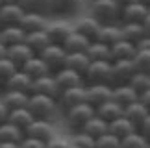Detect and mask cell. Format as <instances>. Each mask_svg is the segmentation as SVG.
Instances as JSON below:
<instances>
[{
	"label": "cell",
	"mask_w": 150,
	"mask_h": 148,
	"mask_svg": "<svg viewBox=\"0 0 150 148\" xmlns=\"http://www.w3.org/2000/svg\"><path fill=\"white\" fill-rule=\"evenodd\" d=\"M82 6V0H54V15H72Z\"/></svg>",
	"instance_id": "obj_36"
},
{
	"label": "cell",
	"mask_w": 150,
	"mask_h": 148,
	"mask_svg": "<svg viewBox=\"0 0 150 148\" xmlns=\"http://www.w3.org/2000/svg\"><path fill=\"white\" fill-rule=\"evenodd\" d=\"M148 11H150V6H148Z\"/></svg>",
	"instance_id": "obj_59"
},
{
	"label": "cell",
	"mask_w": 150,
	"mask_h": 148,
	"mask_svg": "<svg viewBox=\"0 0 150 148\" xmlns=\"http://www.w3.org/2000/svg\"><path fill=\"white\" fill-rule=\"evenodd\" d=\"M72 30H74V28L71 24H67V22L54 20V22H48L47 35H48L52 44H63V43H65V39L72 33Z\"/></svg>",
	"instance_id": "obj_13"
},
{
	"label": "cell",
	"mask_w": 150,
	"mask_h": 148,
	"mask_svg": "<svg viewBox=\"0 0 150 148\" xmlns=\"http://www.w3.org/2000/svg\"><path fill=\"white\" fill-rule=\"evenodd\" d=\"M137 132H139L143 137H145L146 141H148V144H150V113L146 115V118L141 122V126L137 128Z\"/></svg>",
	"instance_id": "obj_46"
},
{
	"label": "cell",
	"mask_w": 150,
	"mask_h": 148,
	"mask_svg": "<svg viewBox=\"0 0 150 148\" xmlns=\"http://www.w3.org/2000/svg\"><path fill=\"white\" fill-rule=\"evenodd\" d=\"M111 74H113V85L128 83L132 80V76L135 74L134 59H115V61H111Z\"/></svg>",
	"instance_id": "obj_8"
},
{
	"label": "cell",
	"mask_w": 150,
	"mask_h": 148,
	"mask_svg": "<svg viewBox=\"0 0 150 148\" xmlns=\"http://www.w3.org/2000/svg\"><path fill=\"white\" fill-rule=\"evenodd\" d=\"M120 6L117 0H91L89 15H93L100 24L106 22H120Z\"/></svg>",
	"instance_id": "obj_2"
},
{
	"label": "cell",
	"mask_w": 150,
	"mask_h": 148,
	"mask_svg": "<svg viewBox=\"0 0 150 148\" xmlns=\"http://www.w3.org/2000/svg\"><path fill=\"white\" fill-rule=\"evenodd\" d=\"M19 26H21L26 33L47 30V26H48V17H47V15H41V13H35V11L26 9L24 15H22V19H21V22H19Z\"/></svg>",
	"instance_id": "obj_10"
},
{
	"label": "cell",
	"mask_w": 150,
	"mask_h": 148,
	"mask_svg": "<svg viewBox=\"0 0 150 148\" xmlns=\"http://www.w3.org/2000/svg\"><path fill=\"white\" fill-rule=\"evenodd\" d=\"M135 47H137V50H150V35H145Z\"/></svg>",
	"instance_id": "obj_48"
},
{
	"label": "cell",
	"mask_w": 150,
	"mask_h": 148,
	"mask_svg": "<svg viewBox=\"0 0 150 148\" xmlns=\"http://www.w3.org/2000/svg\"><path fill=\"white\" fill-rule=\"evenodd\" d=\"M67 148H78V146H74V144H69V146H67Z\"/></svg>",
	"instance_id": "obj_56"
},
{
	"label": "cell",
	"mask_w": 150,
	"mask_h": 148,
	"mask_svg": "<svg viewBox=\"0 0 150 148\" xmlns=\"http://www.w3.org/2000/svg\"><path fill=\"white\" fill-rule=\"evenodd\" d=\"M85 83H109L113 85L111 61H91L87 70L83 72Z\"/></svg>",
	"instance_id": "obj_4"
},
{
	"label": "cell",
	"mask_w": 150,
	"mask_h": 148,
	"mask_svg": "<svg viewBox=\"0 0 150 148\" xmlns=\"http://www.w3.org/2000/svg\"><path fill=\"white\" fill-rule=\"evenodd\" d=\"M26 9L41 15H54V0H28Z\"/></svg>",
	"instance_id": "obj_38"
},
{
	"label": "cell",
	"mask_w": 150,
	"mask_h": 148,
	"mask_svg": "<svg viewBox=\"0 0 150 148\" xmlns=\"http://www.w3.org/2000/svg\"><path fill=\"white\" fill-rule=\"evenodd\" d=\"M24 8L22 6H15V4H2L0 6V22L2 26H13L19 24L22 15H24Z\"/></svg>",
	"instance_id": "obj_19"
},
{
	"label": "cell",
	"mask_w": 150,
	"mask_h": 148,
	"mask_svg": "<svg viewBox=\"0 0 150 148\" xmlns=\"http://www.w3.org/2000/svg\"><path fill=\"white\" fill-rule=\"evenodd\" d=\"M82 102H85V83L76 85V87L63 89L59 93V96H57V107L61 111H67L72 106H78Z\"/></svg>",
	"instance_id": "obj_7"
},
{
	"label": "cell",
	"mask_w": 150,
	"mask_h": 148,
	"mask_svg": "<svg viewBox=\"0 0 150 148\" xmlns=\"http://www.w3.org/2000/svg\"><path fill=\"white\" fill-rule=\"evenodd\" d=\"M32 83H33V80L28 76L26 72H22V70L19 69V70L13 74V76L8 80V82H6L4 89L21 91V93H28V94H30V93H32ZM4 89H2V91H4Z\"/></svg>",
	"instance_id": "obj_20"
},
{
	"label": "cell",
	"mask_w": 150,
	"mask_h": 148,
	"mask_svg": "<svg viewBox=\"0 0 150 148\" xmlns=\"http://www.w3.org/2000/svg\"><path fill=\"white\" fill-rule=\"evenodd\" d=\"M82 132L89 133L91 137H95V139H96V137H100L102 133H106V132H108V122L104 121V118H100V117L95 113V115H93L87 122L83 124Z\"/></svg>",
	"instance_id": "obj_35"
},
{
	"label": "cell",
	"mask_w": 150,
	"mask_h": 148,
	"mask_svg": "<svg viewBox=\"0 0 150 148\" xmlns=\"http://www.w3.org/2000/svg\"><path fill=\"white\" fill-rule=\"evenodd\" d=\"M137 2H141V4H145V6H150V0H137Z\"/></svg>",
	"instance_id": "obj_55"
},
{
	"label": "cell",
	"mask_w": 150,
	"mask_h": 148,
	"mask_svg": "<svg viewBox=\"0 0 150 148\" xmlns=\"http://www.w3.org/2000/svg\"><path fill=\"white\" fill-rule=\"evenodd\" d=\"M120 148H150V144L135 130L134 133H130V135H126L124 139H120Z\"/></svg>",
	"instance_id": "obj_39"
},
{
	"label": "cell",
	"mask_w": 150,
	"mask_h": 148,
	"mask_svg": "<svg viewBox=\"0 0 150 148\" xmlns=\"http://www.w3.org/2000/svg\"><path fill=\"white\" fill-rule=\"evenodd\" d=\"M148 113H150V111L146 109L145 106H143V102H141V100H135V102H132V104L124 106V113H122V115L128 118L130 122H134L135 128H139L141 122L146 118Z\"/></svg>",
	"instance_id": "obj_23"
},
{
	"label": "cell",
	"mask_w": 150,
	"mask_h": 148,
	"mask_svg": "<svg viewBox=\"0 0 150 148\" xmlns=\"http://www.w3.org/2000/svg\"><path fill=\"white\" fill-rule=\"evenodd\" d=\"M95 137H91L89 133L82 132V130H78V132H72V137H71V144L78 146V148H95Z\"/></svg>",
	"instance_id": "obj_41"
},
{
	"label": "cell",
	"mask_w": 150,
	"mask_h": 148,
	"mask_svg": "<svg viewBox=\"0 0 150 148\" xmlns=\"http://www.w3.org/2000/svg\"><path fill=\"white\" fill-rule=\"evenodd\" d=\"M26 107L33 115V118H37V121H50V118L59 111V107H57V98L48 96V94H39V93H32L30 94Z\"/></svg>",
	"instance_id": "obj_1"
},
{
	"label": "cell",
	"mask_w": 150,
	"mask_h": 148,
	"mask_svg": "<svg viewBox=\"0 0 150 148\" xmlns=\"http://www.w3.org/2000/svg\"><path fill=\"white\" fill-rule=\"evenodd\" d=\"M89 56L85 54V52H67L65 56V65L63 67H69V69H72V70H76L80 72L83 76V72L87 70V67H89Z\"/></svg>",
	"instance_id": "obj_28"
},
{
	"label": "cell",
	"mask_w": 150,
	"mask_h": 148,
	"mask_svg": "<svg viewBox=\"0 0 150 148\" xmlns=\"http://www.w3.org/2000/svg\"><path fill=\"white\" fill-rule=\"evenodd\" d=\"M8 115H9V109L6 107V104L2 102V98H0V124L8 121Z\"/></svg>",
	"instance_id": "obj_47"
},
{
	"label": "cell",
	"mask_w": 150,
	"mask_h": 148,
	"mask_svg": "<svg viewBox=\"0 0 150 148\" xmlns=\"http://www.w3.org/2000/svg\"><path fill=\"white\" fill-rule=\"evenodd\" d=\"M24 39H26V32L19 24L0 28V44H4L6 48L13 47V44H19V43H24Z\"/></svg>",
	"instance_id": "obj_16"
},
{
	"label": "cell",
	"mask_w": 150,
	"mask_h": 148,
	"mask_svg": "<svg viewBox=\"0 0 150 148\" xmlns=\"http://www.w3.org/2000/svg\"><path fill=\"white\" fill-rule=\"evenodd\" d=\"M111 98L117 102V104H120V106L124 107V106L132 104V102L139 100V94L134 91V87H132L130 83H117V85H113Z\"/></svg>",
	"instance_id": "obj_21"
},
{
	"label": "cell",
	"mask_w": 150,
	"mask_h": 148,
	"mask_svg": "<svg viewBox=\"0 0 150 148\" xmlns=\"http://www.w3.org/2000/svg\"><path fill=\"white\" fill-rule=\"evenodd\" d=\"M32 93H39V94H48V96H54L57 98L59 96V87H57L56 80H54V74H45V76H39L33 80L32 83ZM30 93V94H32Z\"/></svg>",
	"instance_id": "obj_12"
},
{
	"label": "cell",
	"mask_w": 150,
	"mask_h": 148,
	"mask_svg": "<svg viewBox=\"0 0 150 148\" xmlns=\"http://www.w3.org/2000/svg\"><path fill=\"white\" fill-rule=\"evenodd\" d=\"M128 83L134 87V91H135L137 94H141V93H145L146 89H150V74L135 70V74L132 76V80H130Z\"/></svg>",
	"instance_id": "obj_40"
},
{
	"label": "cell",
	"mask_w": 150,
	"mask_h": 148,
	"mask_svg": "<svg viewBox=\"0 0 150 148\" xmlns=\"http://www.w3.org/2000/svg\"><path fill=\"white\" fill-rule=\"evenodd\" d=\"M0 148H19V143H4V141H0Z\"/></svg>",
	"instance_id": "obj_52"
},
{
	"label": "cell",
	"mask_w": 150,
	"mask_h": 148,
	"mask_svg": "<svg viewBox=\"0 0 150 148\" xmlns=\"http://www.w3.org/2000/svg\"><path fill=\"white\" fill-rule=\"evenodd\" d=\"M65 115V124L72 132H78V130L83 128V124L89 121L91 117L95 115V107L89 104V102H82L78 106H72L71 109L63 111Z\"/></svg>",
	"instance_id": "obj_3"
},
{
	"label": "cell",
	"mask_w": 150,
	"mask_h": 148,
	"mask_svg": "<svg viewBox=\"0 0 150 148\" xmlns=\"http://www.w3.org/2000/svg\"><path fill=\"white\" fill-rule=\"evenodd\" d=\"M24 135L26 137L39 139V141H43V143H48V141L56 135V130L50 124V121H37L35 118V121L24 130Z\"/></svg>",
	"instance_id": "obj_9"
},
{
	"label": "cell",
	"mask_w": 150,
	"mask_h": 148,
	"mask_svg": "<svg viewBox=\"0 0 150 148\" xmlns=\"http://www.w3.org/2000/svg\"><path fill=\"white\" fill-rule=\"evenodd\" d=\"M89 43L91 41L87 37H83L82 33H78V32L72 30V33L65 39V43H63L61 47L65 48V52H85L87 47H89Z\"/></svg>",
	"instance_id": "obj_33"
},
{
	"label": "cell",
	"mask_w": 150,
	"mask_h": 148,
	"mask_svg": "<svg viewBox=\"0 0 150 148\" xmlns=\"http://www.w3.org/2000/svg\"><path fill=\"white\" fill-rule=\"evenodd\" d=\"M0 28H2V22H0Z\"/></svg>",
	"instance_id": "obj_58"
},
{
	"label": "cell",
	"mask_w": 150,
	"mask_h": 148,
	"mask_svg": "<svg viewBox=\"0 0 150 148\" xmlns=\"http://www.w3.org/2000/svg\"><path fill=\"white\" fill-rule=\"evenodd\" d=\"M120 32H122V39L137 44L143 37L146 35L143 22H120Z\"/></svg>",
	"instance_id": "obj_26"
},
{
	"label": "cell",
	"mask_w": 150,
	"mask_h": 148,
	"mask_svg": "<svg viewBox=\"0 0 150 148\" xmlns=\"http://www.w3.org/2000/svg\"><path fill=\"white\" fill-rule=\"evenodd\" d=\"M33 56H35V54H33V50L28 47L26 43H19V44H13V47L6 48V58H9L17 67H19V69L30 58H33Z\"/></svg>",
	"instance_id": "obj_18"
},
{
	"label": "cell",
	"mask_w": 150,
	"mask_h": 148,
	"mask_svg": "<svg viewBox=\"0 0 150 148\" xmlns=\"http://www.w3.org/2000/svg\"><path fill=\"white\" fill-rule=\"evenodd\" d=\"M19 148H47V143H43V141L39 139H33V137H26L19 143Z\"/></svg>",
	"instance_id": "obj_44"
},
{
	"label": "cell",
	"mask_w": 150,
	"mask_h": 148,
	"mask_svg": "<svg viewBox=\"0 0 150 148\" xmlns=\"http://www.w3.org/2000/svg\"><path fill=\"white\" fill-rule=\"evenodd\" d=\"M4 56H6V47H4V44H0V58H4Z\"/></svg>",
	"instance_id": "obj_54"
},
{
	"label": "cell",
	"mask_w": 150,
	"mask_h": 148,
	"mask_svg": "<svg viewBox=\"0 0 150 148\" xmlns=\"http://www.w3.org/2000/svg\"><path fill=\"white\" fill-rule=\"evenodd\" d=\"M24 43L33 50V54H39L41 50H45L50 44V39L47 35V30H41V32H30V33H26Z\"/></svg>",
	"instance_id": "obj_32"
},
{
	"label": "cell",
	"mask_w": 150,
	"mask_h": 148,
	"mask_svg": "<svg viewBox=\"0 0 150 148\" xmlns=\"http://www.w3.org/2000/svg\"><path fill=\"white\" fill-rule=\"evenodd\" d=\"M37 56L45 61V63H47L50 74H54L56 70H59L61 67L65 65V56H67V52H65V48H63L61 44H52L50 43L48 47L45 48V50H41Z\"/></svg>",
	"instance_id": "obj_5"
},
{
	"label": "cell",
	"mask_w": 150,
	"mask_h": 148,
	"mask_svg": "<svg viewBox=\"0 0 150 148\" xmlns=\"http://www.w3.org/2000/svg\"><path fill=\"white\" fill-rule=\"evenodd\" d=\"M117 2H119L120 8H124V6H128V4H132V2H137V0H117Z\"/></svg>",
	"instance_id": "obj_53"
},
{
	"label": "cell",
	"mask_w": 150,
	"mask_h": 148,
	"mask_svg": "<svg viewBox=\"0 0 150 148\" xmlns=\"http://www.w3.org/2000/svg\"><path fill=\"white\" fill-rule=\"evenodd\" d=\"M85 54L89 56V61H111V50L108 44H104L100 41H91Z\"/></svg>",
	"instance_id": "obj_31"
},
{
	"label": "cell",
	"mask_w": 150,
	"mask_h": 148,
	"mask_svg": "<svg viewBox=\"0 0 150 148\" xmlns=\"http://www.w3.org/2000/svg\"><path fill=\"white\" fill-rule=\"evenodd\" d=\"M33 121H35V118H33V115L28 111V107H17V109H11L9 115H8V122L15 124V126L21 128L22 132H24Z\"/></svg>",
	"instance_id": "obj_30"
},
{
	"label": "cell",
	"mask_w": 150,
	"mask_h": 148,
	"mask_svg": "<svg viewBox=\"0 0 150 148\" xmlns=\"http://www.w3.org/2000/svg\"><path fill=\"white\" fill-rule=\"evenodd\" d=\"M69 144H71V141L63 139V137H57V135H54L48 143H47V148H67Z\"/></svg>",
	"instance_id": "obj_45"
},
{
	"label": "cell",
	"mask_w": 150,
	"mask_h": 148,
	"mask_svg": "<svg viewBox=\"0 0 150 148\" xmlns=\"http://www.w3.org/2000/svg\"><path fill=\"white\" fill-rule=\"evenodd\" d=\"M95 148H120V139L115 137L113 133H102L100 137H96L95 141Z\"/></svg>",
	"instance_id": "obj_43"
},
{
	"label": "cell",
	"mask_w": 150,
	"mask_h": 148,
	"mask_svg": "<svg viewBox=\"0 0 150 148\" xmlns=\"http://www.w3.org/2000/svg\"><path fill=\"white\" fill-rule=\"evenodd\" d=\"M113 85L109 83H85V102H89L93 107H98L106 100L111 98Z\"/></svg>",
	"instance_id": "obj_6"
},
{
	"label": "cell",
	"mask_w": 150,
	"mask_h": 148,
	"mask_svg": "<svg viewBox=\"0 0 150 148\" xmlns=\"http://www.w3.org/2000/svg\"><path fill=\"white\" fill-rule=\"evenodd\" d=\"M21 70H22V72H26L32 80H35V78H39V76H45V74H50L47 63H45V61L39 58L37 54L33 56V58L28 59L26 63L21 67Z\"/></svg>",
	"instance_id": "obj_29"
},
{
	"label": "cell",
	"mask_w": 150,
	"mask_h": 148,
	"mask_svg": "<svg viewBox=\"0 0 150 148\" xmlns=\"http://www.w3.org/2000/svg\"><path fill=\"white\" fill-rule=\"evenodd\" d=\"M148 15V6L141 2H132L120 9V22H143Z\"/></svg>",
	"instance_id": "obj_14"
},
{
	"label": "cell",
	"mask_w": 150,
	"mask_h": 148,
	"mask_svg": "<svg viewBox=\"0 0 150 148\" xmlns=\"http://www.w3.org/2000/svg\"><path fill=\"white\" fill-rule=\"evenodd\" d=\"M2 4H4V0H0V6H2Z\"/></svg>",
	"instance_id": "obj_57"
},
{
	"label": "cell",
	"mask_w": 150,
	"mask_h": 148,
	"mask_svg": "<svg viewBox=\"0 0 150 148\" xmlns=\"http://www.w3.org/2000/svg\"><path fill=\"white\" fill-rule=\"evenodd\" d=\"M19 70V67H17L13 61H11L9 58H0V91L4 89V85H6V82L13 76V74Z\"/></svg>",
	"instance_id": "obj_37"
},
{
	"label": "cell",
	"mask_w": 150,
	"mask_h": 148,
	"mask_svg": "<svg viewBox=\"0 0 150 148\" xmlns=\"http://www.w3.org/2000/svg\"><path fill=\"white\" fill-rule=\"evenodd\" d=\"M143 26H145L146 35H150V11H148V15L145 17V20H143Z\"/></svg>",
	"instance_id": "obj_51"
},
{
	"label": "cell",
	"mask_w": 150,
	"mask_h": 148,
	"mask_svg": "<svg viewBox=\"0 0 150 148\" xmlns=\"http://www.w3.org/2000/svg\"><path fill=\"white\" fill-rule=\"evenodd\" d=\"M54 80H56V83H57V87H59V91L85 83L82 74L76 72V70H72V69H69V67H61L59 70H56V72H54Z\"/></svg>",
	"instance_id": "obj_11"
},
{
	"label": "cell",
	"mask_w": 150,
	"mask_h": 148,
	"mask_svg": "<svg viewBox=\"0 0 150 148\" xmlns=\"http://www.w3.org/2000/svg\"><path fill=\"white\" fill-rule=\"evenodd\" d=\"M109 50H111V61H115V59H134L137 47L134 43L126 41V39H119L115 44L109 47Z\"/></svg>",
	"instance_id": "obj_24"
},
{
	"label": "cell",
	"mask_w": 150,
	"mask_h": 148,
	"mask_svg": "<svg viewBox=\"0 0 150 148\" xmlns=\"http://www.w3.org/2000/svg\"><path fill=\"white\" fill-rule=\"evenodd\" d=\"M134 65L135 70L150 74V50H137L134 56Z\"/></svg>",
	"instance_id": "obj_42"
},
{
	"label": "cell",
	"mask_w": 150,
	"mask_h": 148,
	"mask_svg": "<svg viewBox=\"0 0 150 148\" xmlns=\"http://www.w3.org/2000/svg\"><path fill=\"white\" fill-rule=\"evenodd\" d=\"M122 39V32H120V22H106V24H100L98 35H96V41H100L108 47H111Z\"/></svg>",
	"instance_id": "obj_17"
},
{
	"label": "cell",
	"mask_w": 150,
	"mask_h": 148,
	"mask_svg": "<svg viewBox=\"0 0 150 148\" xmlns=\"http://www.w3.org/2000/svg\"><path fill=\"white\" fill-rule=\"evenodd\" d=\"M139 100L143 102V106H145L146 109L150 111V89H146L145 93H141V94H139Z\"/></svg>",
	"instance_id": "obj_49"
},
{
	"label": "cell",
	"mask_w": 150,
	"mask_h": 148,
	"mask_svg": "<svg viewBox=\"0 0 150 148\" xmlns=\"http://www.w3.org/2000/svg\"><path fill=\"white\" fill-rule=\"evenodd\" d=\"M95 113H96L100 118H104L106 122H111V121H115V118L122 117L124 107L120 106V104H117L113 98H109V100L104 102V104H100L98 107H95Z\"/></svg>",
	"instance_id": "obj_22"
},
{
	"label": "cell",
	"mask_w": 150,
	"mask_h": 148,
	"mask_svg": "<svg viewBox=\"0 0 150 148\" xmlns=\"http://www.w3.org/2000/svg\"><path fill=\"white\" fill-rule=\"evenodd\" d=\"M72 28H74V32L82 33L83 37H87L89 41H95L96 35H98V30H100V22L93 15H85L82 19H78Z\"/></svg>",
	"instance_id": "obj_15"
},
{
	"label": "cell",
	"mask_w": 150,
	"mask_h": 148,
	"mask_svg": "<svg viewBox=\"0 0 150 148\" xmlns=\"http://www.w3.org/2000/svg\"><path fill=\"white\" fill-rule=\"evenodd\" d=\"M4 4H15V6H22V8L26 9V4H28V0H4Z\"/></svg>",
	"instance_id": "obj_50"
},
{
	"label": "cell",
	"mask_w": 150,
	"mask_h": 148,
	"mask_svg": "<svg viewBox=\"0 0 150 148\" xmlns=\"http://www.w3.org/2000/svg\"><path fill=\"white\" fill-rule=\"evenodd\" d=\"M135 130L137 128L134 126V122H130L124 115L119 117V118H115V121H111V122H108V132L113 133L115 137H119V139H124L126 135L134 133Z\"/></svg>",
	"instance_id": "obj_27"
},
{
	"label": "cell",
	"mask_w": 150,
	"mask_h": 148,
	"mask_svg": "<svg viewBox=\"0 0 150 148\" xmlns=\"http://www.w3.org/2000/svg\"><path fill=\"white\" fill-rule=\"evenodd\" d=\"M0 98H2V102L6 104V107L11 111V109H17V107H26L30 94H28V93H21V91L4 89L2 94H0Z\"/></svg>",
	"instance_id": "obj_25"
},
{
	"label": "cell",
	"mask_w": 150,
	"mask_h": 148,
	"mask_svg": "<svg viewBox=\"0 0 150 148\" xmlns=\"http://www.w3.org/2000/svg\"><path fill=\"white\" fill-rule=\"evenodd\" d=\"M24 139V132L21 128H17L15 124L11 122H2L0 124V141L4 143H21Z\"/></svg>",
	"instance_id": "obj_34"
}]
</instances>
